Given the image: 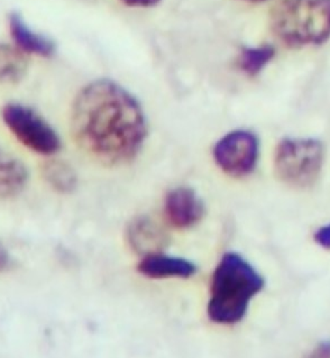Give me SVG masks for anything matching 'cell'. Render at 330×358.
<instances>
[{
    "instance_id": "cell-2",
    "label": "cell",
    "mask_w": 330,
    "mask_h": 358,
    "mask_svg": "<svg viewBox=\"0 0 330 358\" xmlns=\"http://www.w3.org/2000/svg\"><path fill=\"white\" fill-rule=\"evenodd\" d=\"M264 287V278L248 259L235 252L224 254L211 278L209 320L222 326L242 322L252 300Z\"/></svg>"
},
{
    "instance_id": "cell-5",
    "label": "cell",
    "mask_w": 330,
    "mask_h": 358,
    "mask_svg": "<svg viewBox=\"0 0 330 358\" xmlns=\"http://www.w3.org/2000/svg\"><path fill=\"white\" fill-rule=\"evenodd\" d=\"M1 120L15 138L31 152L51 157L62 142L55 128L37 111L20 103H8L1 109Z\"/></svg>"
},
{
    "instance_id": "cell-6",
    "label": "cell",
    "mask_w": 330,
    "mask_h": 358,
    "mask_svg": "<svg viewBox=\"0 0 330 358\" xmlns=\"http://www.w3.org/2000/svg\"><path fill=\"white\" fill-rule=\"evenodd\" d=\"M213 157L224 173L236 179L246 178L259 163V137L248 129L229 131L215 144Z\"/></svg>"
},
{
    "instance_id": "cell-14",
    "label": "cell",
    "mask_w": 330,
    "mask_h": 358,
    "mask_svg": "<svg viewBox=\"0 0 330 358\" xmlns=\"http://www.w3.org/2000/svg\"><path fill=\"white\" fill-rule=\"evenodd\" d=\"M274 57L275 49L272 45L248 46L239 53L238 66L245 74L255 77L266 68Z\"/></svg>"
},
{
    "instance_id": "cell-9",
    "label": "cell",
    "mask_w": 330,
    "mask_h": 358,
    "mask_svg": "<svg viewBox=\"0 0 330 358\" xmlns=\"http://www.w3.org/2000/svg\"><path fill=\"white\" fill-rule=\"evenodd\" d=\"M137 270L148 279H189L196 273L198 267L190 259L166 255L161 252L143 256L140 264L137 265Z\"/></svg>"
},
{
    "instance_id": "cell-3",
    "label": "cell",
    "mask_w": 330,
    "mask_h": 358,
    "mask_svg": "<svg viewBox=\"0 0 330 358\" xmlns=\"http://www.w3.org/2000/svg\"><path fill=\"white\" fill-rule=\"evenodd\" d=\"M270 25L287 45L322 44L330 37V0H281L271 12Z\"/></svg>"
},
{
    "instance_id": "cell-7",
    "label": "cell",
    "mask_w": 330,
    "mask_h": 358,
    "mask_svg": "<svg viewBox=\"0 0 330 358\" xmlns=\"http://www.w3.org/2000/svg\"><path fill=\"white\" fill-rule=\"evenodd\" d=\"M206 209L201 198L194 189L177 187L168 191L164 200L168 222L179 229H188L201 222Z\"/></svg>"
},
{
    "instance_id": "cell-12",
    "label": "cell",
    "mask_w": 330,
    "mask_h": 358,
    "mask_svg": "<svg viewBox=\"0 0 330 358\" xmlns=\"http://www.w3.org/2000/svg\"><path fill=\"white\" fill-rule=\"evenodd\" d=\"M29 68L27 57L14 45L0 43V83L15 85L24 79Z\"/></svg>"
},
{
    "instance_id": "cell-15",
    "label": "cell",
    "mask_w": 330,
    "mask_h": 358,
    "mask_svg": "<svg viewBox=\"0 0 330 358\" xmlns=\"http://www.w3.org/2000/svg\"><path fill=\"white\" fill-rule=\"evenodd\" d=\"M313 241L324 250H330V222L327 225L319 227L313 233Z\"/></svg>"
},
{
    "instance_id": "cell-18",
    "label": "cell",
    "mask_w": 330,
    "mask_h": 358,
    "mask_svg": "<svg viewBox=\"0 0 330 358\" xmlns=\"http://www.w3.org/2000/svg\"><path fill=\"white\" fill-rule=\"evenodd\" d=\"M126 6L135 7V8H148L157 6L161 0H122Z\"/></svg>"
},
{
    "instance_id": "cell-13",
    "label": "cell",
    "mask_w": 330,
    "mask_h": 358,
    "mask_svg": "<svg viewBox=\"0 0 330 358\" xmlns=\"http://www.w3.org/2000/svg\"><path fill=\"white\" fill-rule=\"evenodd\" d=\"M43 176L48 185L60 194H71L78 185L76 171L63 161H49L43 166Z\"/></svg>"
},
{
    "instance_id": "cell-8",
    "label": "cell",
    "mask_w": 330,
    "mask_h": 358,
    "mask_svg": "<svg viewBox=\"0 0 330 358\" xmlns=\"http://www.w3.org/2000/svg\"><path fill=\"white\" fill-rule=\"evenodd\" d=\"M8 29L14 46L24 55L41 57H51L55 55V43L50 37L31 29L20 13L9 14Z\"/></svg>"
},
{
    "instance_id": "cell-4",
    "label": "cell",
    "mask_w": 330,
    "mask_h": 358,
    "mask_svg": "<svg viewBox=\"0 0 330 358\" xmlns=\"http://www.w3.org/2000/svg\"><path fill=\"white\" fill-rule=\"evenodd\" d=\"M326 161L324 143L313 137H285L276 145L273 169L276 178L294 189L313 188Z\"/></svg>"
},
{
    "instance_id": "cell-17",
    "label": "cell",
    "mask_w": 330,
    "mask_h": 358,
    "mask_svg": "<svg viewBox=\"0 0 330 358\" xmlns=\"http://www.w3.org/2000/svg\"><path fill=\"white\" fill-rule=\"evenodd\" d=\"M13 265V259L7 248L0 244V273L9 270Z\"/></svg>"
},
{
    "instance_id": "cell-1",
    "label": "cell",
    "mask_w": 330,
    "mask_h": 358,
    "mask_svg": "<svg viewBox=\"0 0 330 358\" xmlns=\"http://www.w3.org/2000/svg\"><path fill=\"white\" fill-rule=\"evenodd\" d=\"M70 125L80 150L109 168L134 161L148 137V122L140 101L109 79L94 80L78 92Z\"/></svg>"
},
{
    "instance_id": "cell-11",
    "label": "cell",
    "mask_w": 330,
    "mask_h": 358,
    "mask_svg": "<svg viewBox=\"0 0 330 358\" xmlns=\"http://www.w3.org/2000/svg\"><path fill=\"white\" fill-rule=\"evenodd\" d=\"M29 172L20 159L0 151V199L20 196L29 185Z\"/></svg>"
},
{
    "instance_id": "cell-10",
    "label": "cell",
    "mask_w": 330,
    "mask_h": 358,
    "mask_svg": "<svg viewBox=\"0 0 330 358\" xmlns=\"http://www.w3.org/2000/svg\"><path fill=\"white\" fill-rule=\"evenodd\" d=\"M126 237L131 250L143 256L161 253L168 241L161 225L145 216L137 217L129 222Z\"/></svg>"
},
{
    "instance_id": "cell-16",
    "label": "cell",
    "mask_w": 330,
    "mask_h": 358,
    "mask_svg": "<svg viewBox=\"0 0 330 358\" xmlns=\"http://www.w3.org/2000/svg\"><path fill=\"white\" fill-rule=\"evenodd\" d=\"M303 358H330V341H320Z\"/></svg>"
},
{
    "instance_id": "cell-19",
    "label": "cell",
    "mask_w": 330,
    "mask_h": 358,
    "mask_svg": "<svg viewBox=\"0 0 330 358\" xmlns=\"http://www.w3.org/2000/svg\"><path fill=\"white\" fill-rule=\"evenodd\" d=\"M245 1H248V3H262L265 0H245Z\"/></svg>"
}]
</instances>
